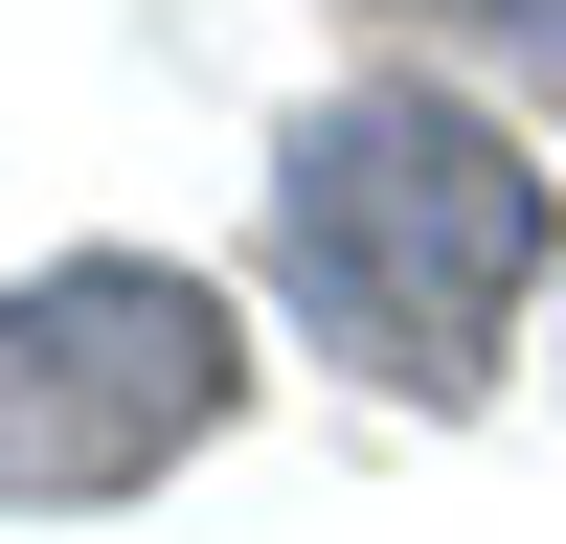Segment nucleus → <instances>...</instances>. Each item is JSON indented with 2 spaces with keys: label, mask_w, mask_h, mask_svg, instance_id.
I'll use <instances>...</instances> for the list:
<instances>
[{
  "label": "nucleus",
  "mask_w": 566,
  "mask_h": 544,
  "mask_svg": "<svg viewBox=\"0 0 566 544\" xmlns=\"http://www.w3.org/2000/svg\"><path fill=\"white\" fill-rule=\"evenodd\" d=\"M227 408H250L227 272H181V250H45V272H0V522L159 499Z\"/></svg>",
  "instance_id": "f03ea898"
},
{
  "label": "nucleus",
  "mask_w": 566,
  "mask_h": 544,
  "mask_svg": "<svg viewBox=\"0 0 566 544\" xmlns=\"http://www.w3.org/2000/svg\"><path fill=\"white\" fill-rule=\"evenodd\" d=\"M386 45H431V69H476V91H566V0H363Z\"/></svg>",
  "instance_id": "7ed1b4c3"
},
{
  "label": "nucleus",
  "mask_w": 566,
  "mask_h": 544,
  "mask_svg": "<svg viewBox=\"0 0 566 544\" xmlns=\"http://www.w3.org/2000/svg\"><path fill=\"white\" fill-rule=\"evenodd\" d=\"M544 272H566V181H544V136L499 114L476 69H363V91H317V114L272 136V295H295L317 363H363V386L476 408L499 363H522Z\"/></svg>",
  "instance_id": "f257e3e1"
}]
</instances>
